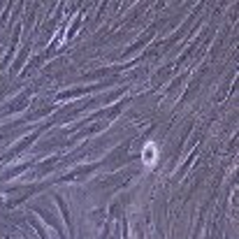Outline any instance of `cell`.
Segmentation results:
<instances>
[{
  "label": "cell",
  "instance_id": "obj_1",
  "mask_svg": "<svg viewBox=\"0 0 239 239\" xmlns=\"http://www.w3.org/2000/svg\"><path fill=\"white\" fill-rule=\"evenodd\" d=\"M144 158H146V162H151V158H153V144H149L146 153H144Z\"/></svg>",
  "mask_w": 239,
  "mask_h": 239
}]
</instances>
